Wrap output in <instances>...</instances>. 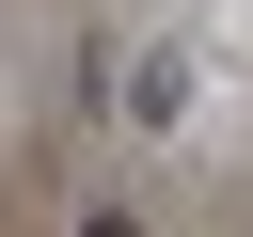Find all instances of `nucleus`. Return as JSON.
<instances>
[{
	"label": "nucleus",
	"instance_id": "f257e3e1",
	"mask_svg": "<svg viewBox=\"0 0 253 237\" xmlns=\"http://www.w3.org/2000/svg\"><path fill=\"white\" fill-rule=\"evenodd\" d=\"M174 111H190V63L142 47V63H126V126H174Z\"/></svg>",
	"mask_w": 253,
	"mask_h": 237
},
{
	"label": "nucleus",
	"instance_id": "f03ea898",
	"mask_svg": "<svg viewBox=\"0 0 253 237\" xmlns=\"http://www.w3.org/2000/svg\"><path fill=\"white\" fill-rule=\"evenodd\" d=\"M79 237H142V221H126V205H95V221H79Z\"/></svg>",
	"mask_w": 253,
	"mask_h": 237
}]
</instances>
